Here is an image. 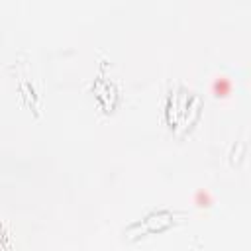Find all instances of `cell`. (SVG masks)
<instances>
[{
    "label": "cell",
    "mask_w": 251,
    "mask_h": 251,
    "mask_svg": "<svg viewBox=\"0 0 251 251\" xmlns=\"http://www.w3.org/2000/svg\"><path fill=\"white\" fill-rule=\"evenodd\" d=\"M231 80L227 78V76H216L214 80H212V94L214 96H218V98H227L229 94H231Z\"/></svg>",
    "instance_id": "1"
},
{
    "label": "cell",
    "mask_w": 251,
    "mask_h": 251,
    "mask_svg": "<svg viewBox=\"0 0 251 251\" xmlns=\"http://www.w3.org/2000/svg\"><path fill=\"white\" fill-rule=\"evenodd\" d=\"M192 202H194L198 208H208V206L212 204V196H210V192H208V190L200 188V190H196V194H194Z\"/></svg>",
    "instance_id": "2"
}]
</instances>
